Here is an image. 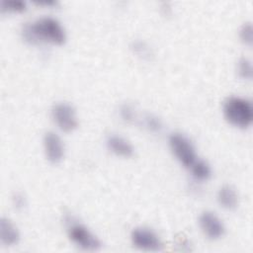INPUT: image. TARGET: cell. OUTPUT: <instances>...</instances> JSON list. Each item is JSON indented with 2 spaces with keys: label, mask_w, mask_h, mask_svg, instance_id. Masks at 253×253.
Returning a JSON list of instances; mask_svg holds the SVG:
<instances>
[{
  "label": "cell",
  "mask_w": 253,
  "mask_h": 253,
  "mask_svg": "<svg viewBox=\"0 0 253 253\" xmlns=\"http://www.w3.org/2000/svg\"><path fill=\"white\" fill-rule=\"evenodd\" d=\"M22 39L29 44L62 45L66 42V30L62 23L50 15L41 16L23 25Z\"/></svg>",
  "instance_id": "6da1fadb"
},
{
  "label": "cell",
  "mask_w": 253,
  "mask_h": 253,
  "mask_svg": "<svg viewBox=\"0 0 253 253\" xmlns=\"http://www.w3.org/2000/svg\"><path fill=\"white\" fill-rule=\"evenodd\" d=\"M222 115L232 126L246 129L253 123V105L250 99L234 95L225 99L222 105Z\"/></svg>",
  "instance_id": "7a4b0ae2"
},
{
  "label": "cell",
  "mask_w": 253,
  "mask_h": 253,
  "mask_svg": "<svg viewBox=\"0 0 253 253\" xmlns=\"http://www.w3.org/2000/svg\"><path fill=\"white\" fill-rule=\"evenodd\" d=\"M64 223L67 236L76 247L88 252H96L101 249L102 242L100 238L75 216L65 215Z\"/></svg>",
  "instance_id": "3957f363"
},
{
  "label": "cell",
  "mask_w": 253,
  "mask_h": 253,
  "mask_svg": "<svg viewBox=\"0 0 253 253\" xmlns=\"http://www.w3.org/2000/svg\"><path fill=\"white\" fill-rule=\"evenodd\" d=\"M168 145L176 160L188 170L200 158L193 141L188 135L181 131L170 133Z\"/></svg>",
  "instance_id": "277c9868"
},
{
  "label": "cell",
  "mask_w": 253,
  "mask_h": 253,
  "mask_svg": "<svg viewBox=\"0 0 253 253\" xmlns=\"http://www.w3.org/2000/svg\"><path fill=\"white\" fill-rule=\"evenodd\" d=\"M50 117L55 126L62 132L69 133L78 127V117L75 108L68 102L61 101L53 104Z\"/></svg>",
  "instance_id": "5b68a950"
},
{
  "label": "cell",
  "mask_w": 253,
  "mask_h": 253,
  "mask_svg": "<svg viewBox=\"0 0 253 253\" xmlns=\"http://www.w3.org/2000/svg\"><path fill=\"white\" fill-rule=\"evenodd\" d=\"M131 245L142 252H157L163 248V241L158 233L147 226H136L130 231Z\"/></svg>",
  "instance_id": "8992f818"
},
{
  "label": "cell",
  "mask_w": 253,
  "mask_h": 253,
  "mask_svg": "<svg viewBox=\"0 0 253 253\" xmlns=\"http://www.w3.org/2000/svg\"><path fill=\"white\" fill-rule=\"evenodd\" d=\"M198 223L204 236L211 241L221 239L226 232L223 220L212 211H202L199 215Z\"/></svg>",
  "instance_id": "52a82bcc"
},
{
  "label": "cell",
  "mask_w": 253,
  "mask_h": 253,
  "mask_svg": "<svg viewBox=\"0 0 253 253\" xmlns=\"http://www.w3.org/2000/svg\"><path fill=\"white\" fill-rule=\"evenodd\" d=\"M42 149L46 160L52 164L60 163L65 156L64 140L54 130H48L43 134Z\"/></svg>",
  "instance_id": "ba28073f"
},
{
  "label": "cell",
  "mask_w": 253,
  "mask_h": 253,
  "mask_svg": "<svg viewBox=\"0 0 253 253\" xmlns=\"http://www.w3.org/2000/svg\"><path fill=\"white\" fill-rule=\"evenodd\" d=\"M107 149L120 158H130L134 154V146L131 141L120 133H110L105 139Z\"/></svg>",
  "instance_id": "9c48e42d"
},
{
  "label": "cell",
  "mask_w": 253,
  "mask_h": 253,
  "mask_svg": "<svg viewBox=\"0 0 253 253\" xmlns=\"http://www.w3.org/2000/svg\"><path fill=\"white\" fill-rule=\"evenodd\" d=\"M21 233L16 223L9 217L0 219V242L6 247H12L20 242Z\"/></svg>",
  "instance_id": "30bf717a"
},
{
  "label": "cell",
  "mask_w": 253,
  "mask_h": 253,
  "mask_svg": "<svg viewBox=\"0 0 253 253\" xmlns=\"http://www.w3.org/2000/svg\"><path fill=\"white\" fill-rule=\"evenodd\" d=\"M216 202L225 211L235 210L239 204V196L236 189L229 184L220 186L216 192Z\"/></svg>",
  "instance_id": "8fae6325"
},
{
  "label": "cell",
  "mask_w": 253,
  "mask_h": 253,
  "mask_svg": "<svg viewBox=\"0 0 253 253\" xmlns=\"http://www.w3.org/2000/svg\"><path fill=\"white\" fill-rule=\"evenodd\" d=\"M189 172L194 179L195 182L202 183V182H207L208 180L211 179L212 175V170L211 165L209 164L208 161L205 159L199 158L189 169Z\"/></svg>",
  "instance_id": "7c38bea8"
},
{
  "label": "cell",
  "mask_w": 253,
  "mask_h": 253,
  "mask_svg": "<svg viewBox=\"0 0 253 253\" xmlns=\"http://www.w3.org/2000/svg\"><path fill=\"white\" fill-rule=\"evenodd\" d=\"M140 122L142 126L151 133H160L163 129V122L155 114L147 113L143 115Z\"/></svg>",
  "instance_id": "4fadbf2b"
},
{
  "label": "cell",
  "mask_w": 253,
  "mask_h": 253,
  "mask_svg": "<svg viewBox=\"0 0 253 253\" xmlns=\"http://www.w3.org/2000/svg\"><path fill=\"white\" fill-rule=\"evenodd\" d=\"M28 8V4L23 0H2L0 10L5 14H21Z\"/></svg>",
  "instance_id": "5bb4252c"
},
{
  "label": "cell",
  "mask_w": 253,
  "mask_h": 253,
  "mask_svg": "<svg viewBox=\"0 0 253 253\" xmlns=\"http://www.w3.org/2000/svg\"><path fill=\"white\" fill-rule=\"evenodd\" d=\"M130 49L133 54L140 57L141 59H150L152 56V50L150 45L141 40L132 41L130 43Z\"/></svg>",
  "instance_id": "9a60e30c"
},
{
  "label": "cell",
  "mask_w": 253,
  "mask_h": 253,
  "mask_svg": "<svg viewBox=\"0 0 253 253\" xmlns=\"http://www.w3.org/2000/svg\"><path fill=\"white\" fill-rule=\"evenodd\" d=\"M236 70L241 79L251 80L253 76V65L251 59L245 56L239 58L236 64Z\"/></svg>",
  "instance_id": "2e32d148"
},
{
  "label": "cell",
  "mask_w": 253,
  "mask_h": 253,
  "mask_svg": "<svg viewBox=\"0 0 253 253\" xmlns=\"http://www.w3.org/2000/svg\"><path fill=\"white\" fill-rule=\"evenodd\" d=\"M119 117L126 124H133L137 120V113L133 105L125 103L119 108Z\"/></svg>",
  "instance_id": "e0dca14e"
},
{
  "label": "cell",
  "mask_w": 253,
  "mask_h": 253,
  "mask_svg": "<svg viewBox=\"0 0 253 253\" xmlns=\"http://www.w3.org/2000/svg\"><path fill=\"white\" fill-rule=\"evenodd\" d=\"M238 37L240 42L246 45L251 46L253 42V28L251 22H245L238 30Z\"/></svg>",
  "instance_id": "ac0fdd59"
},
{
  "label": "cell",
  "mask_w": 253,
  "mask_h": 253,
  "mask_svg": "<svg viewBox=\"0 0 253 253\" xmlns=\"http://www.w3.org/2000/svg\"><path fill=\"white\" fill-rule=\"evenodd\" d=\"M12 205L17 211H23L28 205L27 198L23 193L16 192L12 196Z\"/></svg>",
  "instance_id": "d6986e66"
},
{
  "label": "cell",
  "mask_w": 253,
  "mask_h": 253,
  "mask_svg": "<svg viewBox=\"0 0 253 253\" xmlns=\"http://www.w3.org/2000/svg\"><path fill=\"white\" fill-rule=\"evenodd\" d=\"M34 3L36 5L44 6V7H53V6H56L57 4V2L54 0H36L34 1Z\"/></svg>",
  "instance_id": "ffe728a7"
}]
</instances>
